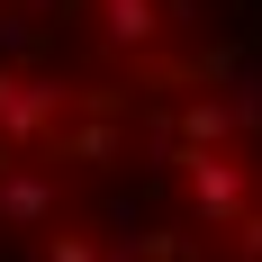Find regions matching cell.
<instances>
[{
	"instance_id": "4",
	"label": "cell",
	"mask_w": 262,
	"mask_h": 262,
	"mask_svg": "<svg viewBox=\"0 0 262 262\" xmlns=\"http://www.w3.org/2000/svg\"><path fill=\"white\" fill-rule=\"evenodd\" d=\"M91 9H100V36L118 54H145L163 36V0H91Z\"/></svg>"
},
{
	"instance_id": "5",
	"label": "cell",
	"mask_w": 262,
	"mask_h": 262,
	"mask_svg": "<svg viewBox=\"0 0 262 262\" xmlns=\"http://www.w3.org/2000/svg\"><path fill=\"white\" fill-rule=\"evenodd\" d=\"M46 262H108V253L91 235H63V226H54V235H46Z\"/></svg>"
},
{
	"instance_id": "2",
	"label": "cell",
	"mask_w": 262,
	"mask_h": 262,
	"mask_svg": "<svg viewBox=\"0 0 262 262\" xmlns=\"http://www.w3.org/2000/svg\"><path fill=\"white\" fill-rule=\"evenodd\" d=\"M63 108H73V91H63L54 73H0V154H9V163L36 154Z\"/></svg>"
},
{
	"instance_id": "6",
	"label": "cell",
	"mask_w": 262,
	"mask_h": 262,
	"mask_svg": "<svg viewBox=\"0 0 262 262\" xmlns=\"http://www.w3.org/2000/svg\"><path fill=\"white\" fill-rule=\"evenodd\" d=\"M235 253H244V262H262V199L235 217Z\"/></svg>"
},
{
	"instance_id": "1",
	"label": "cell",
	"mask_w": 262,
	"mask_h": 262,
	"mask_svg": "<svg viewBox=\"0 0 262 262\" xmlns=\"http://www.w3.org/2000/svg\"><path fill=\"white\" fill-rule=\"evenodd\" d=\"M172 181H181L190 217L208 226V235H235V217L253 208V172L235 154H172Z\"/></svg>"
},
{
	"instance_id": "7",
	"label": "cell",
	"mask_w": 262,
	"mask_h": 262,
	"mask_svg": "<svg viewBox=\"0 0 262 262\" xmlns=\"http://www.w3.org/2000/svg\"><path fill=\"white\" fill-rule=\"evenodd\" d=\"M46 9H73V0H46Z\"/></svg>"
},
{
	"instance_id": "3",
	"label": "cell",
	"mask_w": 262,
	"mask_h": 262,
	"mask_svg": "<svg viewBox=\"0 0 262 262\" xmlns=\"http://www.w3.org/2000/svg\"><path fill=\"white\" fill-rule=\"evenodd\" d=\"M54 208H63V181L54 172H27V163H9L0 172V226H36V235H54Z\"/></svg>"
}]
</instances>
